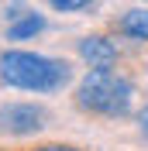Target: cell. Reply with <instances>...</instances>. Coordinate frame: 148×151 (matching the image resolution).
I'll list each match as a JSON object with an SVG mask.
<instances>
[{
	"label": "cell",
	"instance_id": "cell-1",
	"mask_svg": "<svg viewBox=\"0 0 148 151\" xmlns=\"http://www.w3.org/2000/svg\"><path fill=\"white\" fill-rule=\"evenodd\" d=\"M73 79V65L65 58H48L38 52L10 48L0 55V83L28 93H55Z\"/></svg>",
	"mask_w": 148,
	"mask_h": 151
},
{
	"label": "cell",
	"instance_id": "cell-2",
	"mask_svg": "<svg viewBox=\"0 0 148 151\" xmlns=\"http://www.w3.org/2000/svg\"><path fill=\"white\" fill-rule=\"evenodd\" d=\"M131 79L114 69H90L86 79L76 86V106L96 117H124L131 110Z\"/></svg>",
	"mask_w": 148,
	"mask_h": 151
},
{
	"label": "cell",
	"instance_id": "cell-3",
	"mask_svg": "<svg viewBox=\"0 0 148 151\" xmlns=\"http://www.w3.org/2000/svg\"><path fill=\"white\" fill-rule=\"evenodd\" d=\"M48 113L35 103H4L0 106V134H10V137H28L38 134L45 127Z\"/></svg>",
	"mask_w": 148,
	"mask_h": 151
},
{
	"label": "cell",
	"instance_id": "cell-4",
	"mask_svg": "<svg viewBox=\"0 0 148 151\" xmlns=\"http://www.w3.org/2000/svg\"><path fill=\"white\" fill-rule=\"evenodd\" d=\"M79 58H83L90 69H110L117 62V45L103 35H86L79 41Z\"/></svg>",
	"mask_w": 148,
	"mask_h": 151
},
{
	"label": "cell",
	"instance_id": "cell-5",
	"mask_svg": "<svg viewBox=\"0 0 148 151\" xmlns=\"http://www.w3.org/2000/svg\"><path fill=\"white\" fill-rule=\"evenodd\" d=\"M38 31H45V17H41L38 10H28L24 17H17V21H10V24H7V38H10V41L35 38Z\"/></svg>",
	"mask_w": 148,
	"mask_h": 151
},
{
	"label": "cell",
	"instance_id": "cell-6",
	"mask_svg": "<svg viewBox=\"0 0 148 151\" xmlns=\"http://www.w3.org/2000/svg\"><path fill=\"white\" fill-rule=\"evenodd\" d=\"M117 31L128 35V38H138V41H148V7L128 10V14L117 21Z\"/></svg>",
	"mask_w": 148,
	"mask_h": 151
},
{
	"label": "cell",
	"instance_id": "cell-7",
	"mask_svg": "<svg viewBox=\"0 0 148 151\" xmlns=\"http://www.w3.org/2000/svg\"><path fill=\"white\" fill-rule=\"evenodd\" d=\"M52 10H62V14H73V10H83L90 7V0H48Z\"/></svg>",
	"mask_w": 148,
	"mask_h": 151
},
{
	"label": "cell",
	"instance_id": "cell-8",
	"mask_svg": "<svg viewBox=\"0 0 148 151\" xmlns=\"http://www.w3.org/2000/svg\"><path fill=\"white\" fill-rule=\"evenodd\" d=\"M24 14H28V4H21V0L7 4V10H4V17H7V21H17V17H24Z\"/></svg>",
	"mask_w": 148,
	"mask_h": 151
},
{
	"label": "cell",
	"instance_id": "cell-9",
	"mask_svg": "<svg viewBox=\"0 0 148 151\" xmlns=\"http://www.w3.org/2000/svg\"><path fill=\"white\" fill-rule=\"evenodd\" d=\"M28 151H79L73 144H41V148H28Z\"/></svg>",
	"mask_w": 148,
	"mask_h": 151
},
{
	"label": "cell",
	"instance_id": "cell-10",
	"mask_svg": "<svg viewBox=\"0 0 148 151\" xmlns=\"http://www.w3.org/2000/svg\"><path fill=\"white\" fill-rule=\"evenodd\" d=\"M138 127H141V134L148 137V106H145V110L138 113Z\"/></svg>",
	"mask_w": 148,
	"mask_h": 151
}]
</instances>
